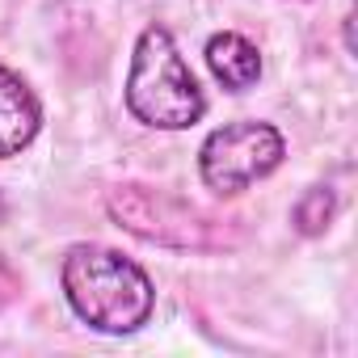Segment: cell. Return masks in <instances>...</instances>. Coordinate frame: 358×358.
Here are the masks:
<instances>
[{"mask_svg": "<svg viewBox=\"0 0 358 358\" xmlns=\"http://www.w3.org/2000/svg\"><path fill=\"white\" fill-rule=\"evenodd\" d=\"M59 291L76 320L101 337H131L156 316L152 274L110 245H68L59 262Z\"/></svg>", "mask_w": 358, "mask_h": 358, "instance_id": "1", "label": "cell"}, {"mask_svg": "<svg viewBox=\"0 0 358 358\" xmlns=\"http://www.w3.org/2000/svg\"><path fill=\"white\" fill-rule=\"evenodd\" d=\"M122 106L148 131H190L207 118V93L169 26L152 22L139 30L122 80Z\"/></svg>", "mask_w": 358, "mask_h": 358, "instance_id": "2", "label": "cell"}, {"mask_svg": "<svg viewBox=\"0 0 358 358\" xmlns=\"http://www.w3.org/2000/svg\"><path fill=\"white\" fill-rule=\"evenodd\" d=\"M287 160V139L266 118H236L199 143V177L215 199H236L249 186L274 177Z\"/></svg>", "mask_w": 358, "mask_h": 358, "instance_id": "3", "label": "cell"}, {"mask_svg": "<svg viewBox=\"0 0 358 358\" xmlns=\"http://www.w3.org/2000/svg\"><path fill=\"white\" fill-rule=\"evenodd\" d=\"M106 215L122 232L160 249H215L220 245L215 224L199 207L152 186H114L106 194Z\"/></svg>", "mask_w": 358, "mask_h": 358, "instance_id": "4", "label": "cell"}, {"mask_svg": "<svg viewBox=\"0 0 358 358\" xmlns=\"http://www.w3.org/2000/svg\"><path fill=\"white\" fill-rule=\"evenodd\" d=\"M43 131V101L22 72L0 64V160L22 156Z\"/></svg>", "mask_w": 358, "mask_h": 358, "instance_id": "5", "label": "cell"}, {"mask_svg": "<svg viewBox=\"0 0 358 358\" xmlns=\"http://www.w3.org/2000/svg\"><path fill=\"white\" fill-rule=\"evenodd\" d=\"M203 59L215 76V85L224 93H249L262 80V51L253 38H245L241 30H215L203 47Z\"/></svg>", "mask_w": 358, "mask_h": 358, "instance_id": "6", "label": "cell"}, {"mask_svg": "<svg viewBox=\"0 0 358 358\" xmlns=\"http://www.w3.org/2000/svg\"><path fill=\"white\" fill-rule=\"evenodd\" d=\"M333 215H337V190L320 182V186H308V190L295 199V207H291V228L312 241V236H324V232H329Z\"/></svg>", "mask_w": 358, "mask_h": 358, "instance_id": "7", "label": "cell"}, {"mask_svg": "<svg viewBox=\"0 0 358 358\" xmlns=\"http://www.w3.org/2000/svg\"><path fill=\"white\" fill-rule=\"evenodd\" d=\"M9 215V203H5V194H0V220H5Z\"/></svg>", "mask_w": 358, "mask_h": 358, "instance_id": "8", "label": "cell"}]
</instances>
